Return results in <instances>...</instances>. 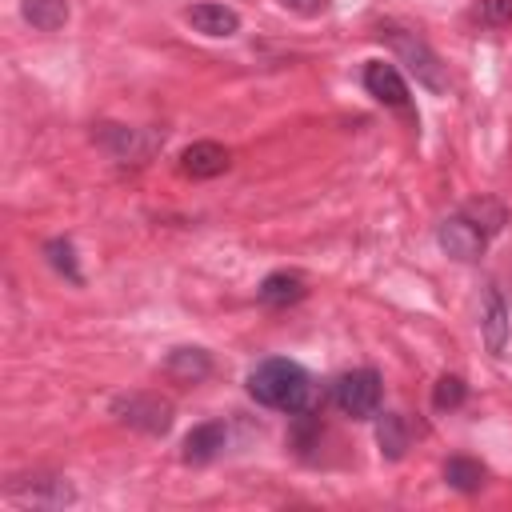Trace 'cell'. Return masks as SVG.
Segmentation results:
<instances>
[{
  "label": "cell",
  "mask_w": 512,
  "mask_h": 512,
  "mask_svg": "<svg viewBox=\"0 0 512 512\" xmlns=\"http://www.w3.org/2000/svg\"><path fill=\"white\" fill-rule=\"evenodd\" d=\"M304 296H308L304 276H300V272H288V268L264 276V284H260V300H264L268 308H288V304H296V300H304Z\"/></svg>",
  "instance_id": "obj_9"
},
{
  "label": "cell",
  "mask_w": 512,
  "mask_h": 512,
  "mask_svg": "<svg viewBox=\"0 0 512 512\" xmlns=\"http://www.w3.org/2000/svg\"><path fill=\"white\" fill-rule=\"evenodd\" d=\"M380 376L372 368H356V372H344L336 384H332V400L340 412H348L352 420H368L376 416L380 408Z\"/></svg>",
  "instance_id": "obj_4"
},
{
  "label": "cell",
  "mask_w": 512,
  "mask_h": 512,
  "mask_svg": "<svg viewBox=\"0 0 512 512\" xmlns=\"http://www.w3.org/2000/svg\"><path fill=\"white\" fill-rule=\"evenodd\" d=\"M364 88H368V96H376V100L388 104V108H408V84H404V76H400L392 64H384V60H368V68H364Z\"/></svg>",
  "instance_id": "obj_6"
},
{
  "label": "cell",
  "mask_w": 512,
  "mask_h": 512,
  "mask_svg": "<svg viewBox=\"0 0 512 512\" xmlns=\"http://www.w3.org/2000/svg\"><path fill=\"white\" fill-rule=\"evenodd\" d=\"M464 396H468V384H464L460 376H440V380H436V388H432V404H436L440 412L460 408V404H464Z\"/></svg>",
  "instance_id": "obj_18"
},
{
  "label": "cell",
  "mask_w": 512,
  "mask_h": 512,
  "mask_svg": "<svg viewBox=\"0 0 512 512\" xmlns=\"http://www.w3.org/2000/svg\"><path fill=\"white\" fill-rule=\"evenodd\" d=\"M384 40L392 44V52L400 56V64H408V72L416 76V84H424L428 92H448V76H444V64L440 56L416 36V32H400V28H388Z\"/></svg>",
  "instance_id": "obj_2"
},
{
  "label": "cell",
  "mask_w": 512,
  "mask_h": 512,
  "mask_svg": "<svg viewBox=\"0 0 512 512\" xmlns=\"http://www.w3.org/2000/svg\"><path fill=\"white\" fill-rule=\"evenodd\" d=\"M112 412L136 428V432H148V436H164L172 428V404L156 392H128V396H116L112 400Z\"/></svg>",
  "instance_id": "obj_3"
},
{
  "label": "cell",
  "mask_w": 512,
  "mask_h": 512,
  "mask_svg": "<svg viewBox=\"0 0 512 512\" xmlns=\"http://www.w3.org/2000/svg\"><path fill=\"white\" fill-rule=\"evenodd\" d=\"M224 440H228V432H224V424H196L188 436H184V448H180V456H184V464H208V460H216L220 452H224Z\"/></svg>",
  "instance_id": "obj_8"
},
{
  "label": "cell",
  "mask_w": 512,
  "mask_h": 512,
  "mask_svg": "<svg viewBox=\"0 0 512 512\" xmlns=\"http://www.w3.org/2000/svg\"><path fill=\"white\" fill-rule=\"evenodd\" d=\"M376 444H380L384 460H400L408 452V424H404L400 412H384L376 420Z\"/></svg>",
  "instance_id": "obj_13"
},
{
  "label": "cell",
  "mask_w": 512,
  "mask_h": 512,
  "mask_svg": "<svg viewBox=\"0 0 512 512\" xmlns=\"http://www.w3.org/2000/svg\"><path fill=\"white\" fill-rule=\"evenodd\" d=\"M20 12H24V20H28L32 28L56 32V28H64V20H68V0H20Z\"/></svg>",
  "instance_id": "obj_14"
},
{
  "label": "cell",
  "mask_w": 512,
  "mask_h": 512,
  "mask_svg": "<svg viewBox=\"0 0 512 512\" xmlns=\"http://www.w3.org/2000/svg\"><path fill=\"white\" fill-rule=\"evenodd\" d=\"M44 256H48V264L60 272V276H68L72 284H80L84 276H80V268H76V252H72V244L68 240H48L44 244Z\"/></svg>",
  "instance_id": "obj_17"
},
{
  "label": "cell",
  "mask_w": 512,
  "mask_h": 512,
  "mask_svg": "<svg viewBox=\"0 0 512 512\" xmlns=\"http://www.w3.org/2000/svg\"><path fill=\"white\" fill-rule=\"evenodd\" d=\"M248 392H252L256 404L280 408V412H292V416L312 408V376L296 360H284V356L260 360L248 372Z\"/></svg>",
  "instance_id": "obj_1"
},
{
  "label": "cell",
  "mask_w": 512,
  "mask_h": 512,
  "mask_svg": "<svg viewBox=\"0 0 512 512\" xmlns=\"http://www.w3.org/2000/svg\"><path fill=\"white\" fill-rule=\"evenodd\" d=\"M508 328H512V320H508V304H504V296L496 292V288H488V296H484V320H480V332H484V344H488V352H504V344H508Z\"/></svg>",
  "instance_id": "obj_10"
},
{
  "label": "cell",
  "mask_w": 512,
  "mask_h": 512,
  "mask_svg": "<svg viewBox=\"0 0 512 512\" xmlns=\"http://www.w3.org/2000/svg\"><path fill=\"white\" fill-rule=\"evenodd\" d=\"M228 168V148H220L216 140H196L180 152V172L192 180H212Z\"/></svg>",
  "instance_id": "obj_7"
},
{
  "label": "cell",
  "mask_w": 512,
  "mask_h": 512,
  "mask_svg": "<svg viewBox=\"0 0 512 512\" xmlns=\"http://www.w3.org/2000/svg\"><path fill=\"white\" fill-rule=\"evenodd\" d=\"M464 216H468L484 236H496V232L504 228V220H508L504 204H496V200H472V204H464Z\"/></svg>",
  "instance_id": "obj_16"
},
{
  "label": "cell",
  "mask_w": 512,
  "mask_h": 512,
  "mask_svg": "<svg viewBox=\"0 0 512 512\" xmlns=\"http://www.w3.org/2000/svg\"><path fill=\"white\" fill-rule=\"evenodd\" d=\"M472 16H476L480 24L504 28V24H512V0H480V4L472 8Z\"/></svg>",
  "instance_id": "obj_19"
},
{
  "label": "cell",
  "mask_w": 512,
  "mask_h": 512,
  "mask_svg": "<svg viewBox=\"0 0 512 512\" xmlns=\"http://www.w3.org/2000/svg\"><path fill=\"white\" fill-rule=\"evenodd\" d=\"M164 368H168V376L196 384V380H204V376L212 372V360H208L204 348H176V352H168Z\"/></svg>",
  "instance_id": "obj_12"
},
{
  "label": "cell",
  "mask_w": 512,
  "mask_h": 512,
  "mask_svg": "<svg viewBox=\"0 0 512 512\" xmlns=\"http://www.w3.org/2000/svg\"><path fill=\"white\" fill-rule=\"evenodd\" d=\"M184 16H188V24H192L196 32H204V36H232V32L240 28V16H236L232 8H224V4H192Z\"/></svg>",
  "instance_id": "obj_11"
},
{
  "label": "cell",
  "mask_w": 512,
  "mask_h": 512,
  "mask_svg": "<svg viewBox=\"0 0 512 512\" xmlns=\"http://www.w3.org/2000/svg\"><path fill=\"white\" fill-rule=\"evenodd\" d=\"M444 480H448V488H456V492H480L484 468H480L476 460H468V456H452V460L444 464Z\"/></svg>",
  "instance_id": "obj_15"
},
{
  "label": "cell",
  "mask_w": 512,
  "mask_h": 512,
  "mask_svg": "<svg viewBox=\"0 0 512 512\" xmlns=\"http://www.w3.org/2000/svg\"><path fill=\"white\" fill-rule=\"evenodd\" d=\"M436 240H440V248H444L452 260H476V256H484V248H488V236H484L464 212L448 216V220L440 224Z\"/></svg>",
  "instance_id": "obj_5"
},
{
  "label": "cell",
  "mask_w": 512,
  "mask_h": 512,
  "mask_svg": "<svg viewBox=\"0 0 512 512\" xmlns=\"http://www.w3.org/2000/svg\"><path fill=\"white\" fill-rule=\"evenodd\" d=\"M288 12H296V16H320L324 8H328V0H280Z\"/></svg>",
  "instance_id": "obj_20"
}]
</instances>
